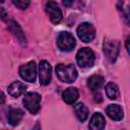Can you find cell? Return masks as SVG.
<instances>
[{
	"label": "cell",
	"mask_w": 130,
	"mask_h": 130,
	"mask_svg": "<svg viewBox=\"0 0 130 130\" xmlns=\"http://www.w3.org/2000/svg\"><path fill=\"white\" fill-rule=\"evenodd\" d=\"M129 42H130V38L128 37L127 40H126V50H127L128 53H129V50H130V49H129Z\"/></svg>",
	"instance_id": "cell-21"
},
{
	"label": "cell",
	"mask_w": 130,
	"mask_h": 130,
	"mask_svg": "<svg viewBox=\"0 0 130 130\" xmlns=\"http://www.w3.org/2000/svg\"><path fill=\"white\" fill-rule=\"evenodd\" d=\"M39 78L42 85H47L50 83L52 78V67L50 63L46 60H42L39 64Z\"/></svg>",
	"instance_id": "cell-8"
},
{
	"label": "cell",
	"mask_w": 130,
	"mask_h": 130,
	"mask_svg": "<svg viewBox=\"0 0 130 130\" xmlns=\"http://www.w3.org/2000/svg\"><path fill=\"white\" fill-rule=\"evenodd\" d=\"M103 49H104V54L106 58L110 62H115L120 52V43L115 40L105 39Z\"/></svg>",
	"instance_id": "cell-2"
},
{
	"label": "cell",
	"mask_w": 130,
	"mask_h": 130,
	"mask_svg": "<svg viewBox=\"0 0 130 130\" xmlns=\"http://www.w3.org/2000/svg\"><path fill=\"white\" fill-rule=\"evenodd\" d=\"M20 77L28 82H34L37 77V65L35 61H29L26 64H23L19 67Z\"/></svg>",
	"instance_id": "cell-7"
},
{
	"label": "cell",
	"mask_w": 130,
	"mask_h": 130,
	"mask_svg": "<svg viewBox=\"0 0 130 130\" xmlns=\"http://www.w3.org/2000/svg\"><path fill=\"white\" fill-rule=\"evenodd\" d=\"M74 113L80 122H84L88 117V110L83 103H78L74 106Z\"/></svg>",
	"instance_id": "cell-16"
},
{
	"label": "cell",
	"mask_w": 130,
	"mask_h": 130,
	"mask_svg": "<svg viewBox=\"0 0 130 130\" xmlns=\"http://www.w3.org/2000/svg\"><path fill=\"white\" fill-rule=\"evenodd\" d=\"M57 45L61 51L69 52L72 51L76 45V41L74 37L68 31H62L59 34L57 38Z\"/></svg>",
	"instance_id": "cell-5"
},
{
	"label": "cell",
	"mask_w": 130,
	"mask_h": 130,
	"mask_svg": "<svg viewBox=\"0 0 130 130\" xmlns=\"http://www.w3.org/2000/svg\"><path fill=\"white\" fill-rule=\"evenodd\" d=\"M77 36L83 43L91 42L95 37V28L89 22H83L77 27Z\"/></svg>",
	"instance_id": "cell-6"
},
{
	"label": "cell",
	"mask_w": 130,
	"mask_h": 130,
	"mask_svg": "<svg viewBox=\"0 0 130 130\" xmlns=\"http://www.w3.org/2000/svg\"><path fill=\"white\" fill-rule=\"evenodd\" d=\"M5 103V94L3 93L2 90H0V105Z\"/></svg>",
	"instance_id": "cell-20"
},
{
	"label": "cell",
	"mask_w": 130,
	"mask_h": 130,
	"mask_svg": "<svg viewBox=\"0 0 130 130\" xmlns=\"http://www.w3.org/2000/svg\"><path fill=\"white\" fill-rule=\"evenodd\" d=\"M79 96V92H78V89L76 87H68L66 88L63 93H62V99L63 101L66 103V104H69V105H72L74 104L77 99Z\"/></svg>",
	"instance_id": "cell-14"
},
{
	"label": "cell",
	"mask_w": 130,
	"mask_h": 130,
	"mask_svg": "<svg viewBox=\"0 0 130 130\" xmlns=\"http://www.w3.org/2000/svg\"><path fill=\"white\" fill-rule=\"evenodd\" d=\"M23 117V112L20 109H10V111L8 112L7 115V119L10 125L12 126H16L20 123V121L22 120Z\"/></svg>",
	"instance_id": "cell-15"
},
{
	"label": "cell",
	"mask_w": 130,
	"mask_h": 130,
	"mask_svg": "<svg viewBox=\"0 0 130 130\" xmlns=\"http://www.w3.org/2000/svg\"><path fill=\"white\" fill-rule=\"evenodd\" d=\"M106 125L105 117L101 113H94L89 121L88 128L89 130H103Z\"/></svg>",
	"instance_id": "cell-10"
},
{
	"label": "cell",
	"mask_w": 130,
	"mask_h": 130,
	"mask_svg": "<svg viewBox=\"0 0 130 130\" xmlns=\"http://www.w3.org/2000/svg\"><path fill=\"white\" fill-rule=\"evenodd\" d=\"M106 113L114 121H120L124 116V112L119 105H109L106 109Z\"/></svg>",
	"instance_id": "cell-13"
},
{
	"label": "cell",
	"mask_w": 130,
	"mask_h": 130,
	"mask_svg": "<svg viewBox=\"0 0 130 130\" xmlns=\"http://www.w3.org/2000/svg\"><path fill=\"white\" fill-rule=\"evenodd\" d=\"M22 103L26 110L31 114H37L41 109V95L37 92H27L24 94Z\"/></svg>",
	"instance_id": "cell-3"
},
{
	"label": "cell",
	"mask_w": 130,
	"mask_h": 130,
	"mask_svg": "<svg viewBox=\"0 0 130 130\" xmlns=\"http://www.w3.org/2000/svg\"><path fill=\"white\" fill-rule=\"evenodd\" d=\"M8 28L18 39V41L21 43V45H25V37H24V34H23L20 25L15 20L11 19V20L8 21Z\"/></svg>",
	"instance_id": "cell-11"
},
{
	"label": "cell",
	"mask_w": 130,
	"mask_h": 130,
	"mask_svg": "<svg viewBox=\"0 0 130 130\" xmlns=\"http://www.w3.org/2000/svg\"><path fill=\"white\" fill-rule=\"evenodd\" d=\"M45 9L46 12L49 14V17L51 19V21L55 24H58L61 19H62V11L60 9V7L58 6V4L54 1H48L46 2L45 5Z\"/></svg>",
	"instance_id": "cell-9"
},
{
	"label": "cell",
	"mask_w": 130,
	"mask_h": 130,
	"mask_svg": "<svg viewBox=\"0 0 130 130\" xmlns=\"http://www.w3.org/2000/svg\"><path fill=\"white\" fill-rule=\"evenodd\" d=\"M56 74L61 81L71 83L77 77V70L73 65L58 64L56 66Z\"/></svg>",
	"instance_id": "cell-1"
},
{
	"label": "cell",
	"mask_w": 130,
	"mask_h": 130,
	"mask_svg": "<svg viewBox=\"0 0 130 130\" xmlns=\"http://www.w3.org/2000/svg\"><path fill=\"white\" fill-rule=\"evenodd\" d=\"M72 3H73V1H63L64 5H71Z\"/></svg>",
	"instance_id": "cell-22"
},
{
	"label": "cell",
	"mask_w": 130,
	"mask_h": 130,
	"mask_svg": "<svg viewBox=\"0 0 130 130\" xmlns=\"http://www.w3.org/2000/svg\"><path fill=\"white\" fill-rule=\"evenodd\" d=\"M76 62L81 68L91 67L94 63V53L89 48H81L76 54Z\"/></svg>",
	"instance_id": "cell-4"
},
{
	"label": "cell",
	"mask_w": 130,
	"mask_h": 130,
	"mask_svg": "<svg viewBox=\"0 0 130 130\" xmlns=\"http://www.w3.org/2000/svg\"><path fill=\"white\" fill-rule=\"evenodd\" d=\"M8 93L13 98H18L24 93L26 86L21 81H13L11 84L8 85Z\"/></svg>",
	"instance_id": "cell-12"
},
{
	"label": "cell",
	"mask_w": 130,
	"mask_h": 130,
	"mask_svg": "<svg viewBox=\"0 0 130 130\" xmlns=\"http://www.w3.org/2000/svg\"><path fill=\"white\" fill-rule=\"evenodd\" d=\"M106 93L110 100H117L120 94L118 85L114 82H109L106 85Z\"/></svg>",
	"instance_id": "cell-18"
},
{
	"label": "cell",
	"mask_w": 130,
	"mask_h": 130,
	"mask_svg": "<svg viewBox=\"0 0 130 130\" xmlns=\"http://www.w3.org/2000/svg\"><path fill=\"white\" fill-rule=\"evenodd\" d=\"M104 77L100 76V75H92L87 79V86L90 90L95 91L99 90L103 84H104Z\"/></svg>",
	"instance_id": "cell-17"
},
{
	"label": "cell",
	"mask_w": 130,
	"mask_h": 130,
	"mask_svg": "<svg viewBox=\"0 0 130 130\" xmlns=\"http://www.w3.org/2000/svg\"><path fill=\"white\" fill-rule=\"evenodd\" d=\"M12 3L20 9H25L29 5V1H27V0H13Z\"/></svg>",
	"instance_id": "cell-19"
}]
</instances>
